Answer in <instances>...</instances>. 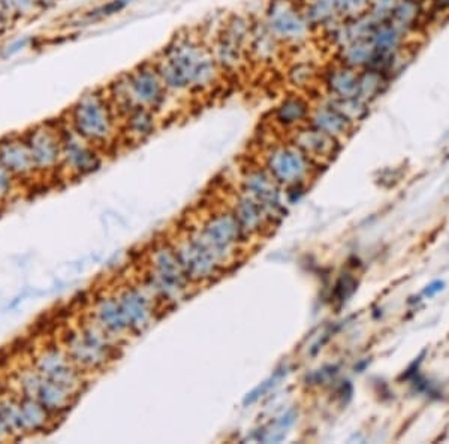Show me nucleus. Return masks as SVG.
Here are the masks:
<instances>
[{
	"label": "nucleus",
	"mask_w": 449,
	"mask_h": 444,
	"mask_svg": "<svg viewBox=\"0 0 449 444\" xmlns=\"http://www.w3.org/2000/svg\"><path fill=\"white\" fill-rule=\"evenodd\" d=\"M121 132L128 141L137 144L149 138L156 130V113L145 108H133L121 116Z\"/></svg>",
	"instance_id": "393cba45"
},
{
	"label": "nucleus",
	"mask_w": 449,
	"mask_h": 444,
	"mask_svg": "<svg viewBox=\"0 0 449 444\" xmlns=\"http://www.w3.org/2000/svg\"><path fill=\"white\" fill-rule=\"evenodd\" d=\"M313 104L301 93H290L282 99L273 111V121L281 129L293 132L306 126L310 118Z\"/></svg>",
	"instance_id": "412c9836"
},
{
	"label": "nucleus",
	"mask_w": 449,
	"mask_h": 444,
	"mask_svg": "<svg viewBox=\"0 0 449 444\" xmlns=\"http://www.w3.org/2000/svg\"><path fill=\"white\" fill-rule=\"evenodd\" d=\"M397 4H398V0H371L367 14L376 23L388 21L390 20Z\"/></svg>",
	"instance_id": "72a5a7b5"
},
{
	"label": "nucleus",
	"mask_w": 449,
	"mask_h": 444,
	"mask_svg": "<svg viewBox=\"0 0 449 444\" xmlns=\"http://www.w3.org/2000/svg\"><path fill=\"white\" fill-rule=\"evenodd\" d=\"M195 233L210 247L223 265L234 261L241 244L247 238L230 209L211 214L202 221L201 228Z\"/></svg>",
	"instance_id": "1a4fd4ad"
},
{
	"label": "nucleus",
	"mask_w": 449,
	"mask_h": 444,
	"mask_svg": "<svg viewBox=\"0 0 449 444\" xmlns=\"http://www.w3.org/2000/svg\"><path fill=\"white\" fill-rule=\"evenodd\" d=\"M253 24L241 16H233L225 24L211 48L217 65L222 70L240 69L249 56V39Z\"/></svg>",
	"instance_id": "9b49d317"
},
{
	"label": "nucleus",
	"mask_w": 449,
	"mask_h": 444,
	"mask_svg": "<svg viewBox=\"0 0 449 444\" xmlns=\"http://www.w3.org/2000/svg\"><path fill=\"white\" fill-rule=\"evenodd\" d=\"M314 165L316 164L290 141L271 144L264 152V168L281 186L305 184Z\"/></svg>",
	"instance_id": "6e6552de"
},
{
	"label": "nucleus",
	"mask_w": 449,
	"mask_h": 444,
	"mask_svg": "<svg viewBox=\"0 0 449 444\" xmlns=\"http://www.w3.org/2000/svg\"><path fill=\"white\" fill-rule=\"evenodd\" d=\"M129 4H130V0H108V2L96 6L94 9L87 11L86 17L93 20V21L113 17V16L118 14V12L123 11Z\"/></svg>",
	"instance_id": "2f4dec72"
},
{
	"label": "nucleus",
	"mask_w": 449,
	"mask_h": 444,
	"mask_svg": "<svg viewBox=\"0 0 449 444\" xmlns=\"http://www.w3.org/2000/svg\"><path fill=\"white\" fill-rule=\"evenodd\" d=\"M357 285H358L357 280L350 276H345V277L340 278L337 281L336 289H334L336 300L340 302L347 301V298H350L352 293L357 290Z\"/></svg>",
	"instance_id": "c9c22d12"
},
{
	"label": "nucleus",
	"mask_w": 449,
	"mask_h": 444,
	"mask_svg": "<svg viewBox=\"0 0 449 444\" xmlns=\"http://www.w3.org/2000/svg\"><path fill=\"white\" fill-rule=\"evenodd\" d=\"M18 181L0 165V206L9 204L17 195Z\"/></svg>",
	"instance_id": "473e14b6"
},
{
	"label": "nucleus",
	"mask_w": 449,
	"mask_h": 444,
	"mask_svg": "<svg viewBox=\"0 0 449 444\" xmlns=\"http://www.w3.org/2000/svg\"><path fill=\"white\" fill-rule=\"evenodd\" d=\"M60 133H62V172L72 178H80L101 168V148L84 140L69 123L60 125Z\"/></svg>",
	"instance_id": "ddd939ff"
},
{
	"label": "nucleus",
	"mask_w": 449,
	"mask_h": 444,
	"mask_svg": "<svg viewBox=\"0 0 449 444\" xmlns=\"http://www.w3.org/2000/svg\"><path fill=\"white\" fill-rule=\"evenodd\" d=\"M36 371L77 395L84 386V373L60 344H47L32 352L30 362Z\"/></svg>",
	"instance_id": "9d476101"
},
{
	"label": "nucleus",
	"mask_w": 449,
	"mask_h": 444,
	"mask_svg": "<svg viewBox=\"0 0 449 444\" xmlns=\"http://www.w3.org/2000/svg\"><path fill=\"white\" fill-rule=\"evenodd\" d=\"M0 165L20 184L38 178L29 145L23 135H8L0 140Z\"/></svg>",
	"instance_id": "f3484780"
},
{
	"label": "nucleus",
	"mask_w": 449,
	"mask_h": 444,
	"mask_svg": "<svg viewBox=\"0 0 449 444\" xmlns=\"http://www.w3.org/2000/svg\"><path fill=\"white\" fill-rule=\"evenodd\" d=\"M430 12L436 17H449V0H430Z\"/></svg>",
	"instance_id": "4c0bfd02"
},
{
	"label": "nucleus",
	"mask_w": 449,
	"mask_h": 444,
	"mask_svg": "<svg viewBox=\"0 0 449 444\" xmlns=\"http://www.w3.org/2000/svg\"><path fill=\"white\" fill-rule=\"evenodd\" d=\"M321 87L325 90L326 99L331 101L358 97L359 70L334 60L331 65L322 69Z\"/></svg>",
	"instance_id": "aec40b11"
},
{
	"label": "nucleus",
	"mask_w": 449,
	"mask_h": 444,
	"mask_svg": "<svg viewBox=\"0 0 449 444\" xmlns=\"http://www.w3.org/2000/svg\"><path fill=\"white\" fill-rule=\"evenodd\" d=\"M90 320L116 341L130 335L129 325L116 292L96 296L90 307Z\"/></svg>",
	"instance_id": "a211bd4d"
},
{
	"label": "nucleus",
	"mask_w": 449,
	"mask_h": 444,
	"mask_svg": "<svg viewBox=\"0 0 449 444\" xmlns=\"http://www.w3.org/2000/svg\"><path fill=\"white\" fill-rule=\"evenodd\" d=\"M0 6L5 14L11 16H30L35 9H38L35 0H0Z\"/></svg>",
	"instance_id": "f704fd0d"
},
{
	"label": "nucleus",
	"mask_w": 449,
	"mask_h": 444,
	"mask_svg": "<svg viewBox=\"0 0 449 444\" xmlns=\"http://www.w3.org/2000/svg\"><path fill=\"white\" fill-rule=\"evenodd\" d=\"M445 288H446V283L443 281V280H433V281H430L429 285L422 289V292H421V295L424 296V298L426 300H431V298H434L436 295L438 293H441V292H443L445 290Z\"/></svg>",
	"instance_id": "e433bc0d"
},
{
	"label": "nucleus",
	"mask_w": 449,
	"mask_h": 444,
	"mask_svg": "<svg viewBox=\"0 0 449 444\" xmlns=\"http://www.w3.org/2000/svg\"><path fill=\"white\" fill-rule=\"evenodd\" d=\"M230 211L235 216L238 225L247 238L253 235H262L274 223L265 209L245 192H241V195L235 197V205Z\"/></svg>",
	"instance_id": "4be33fe9"
},
{
	"label": "nucleus",
	"mask_w": 449,
	"mask_h": 444,
	"mask_svg": "<svg viewBox=\"0 0 449 444\" xmlns=\"http://www.w3.org/2000/svg\"><path fill=\"white\" fill-rule=\"evenodd\" d=\"M427 18L426 5L422 0H398L390 21L393 26H395L407 38L412 35L419 32L424 26V21Z\"/></svg>",
	"instance_id": "b1692460"
},
{
	"label": "nucleus",
	"mask_w": 449,
	"mask_h": 444,
	"mask_svg": "<svg viewBox=\"0 0 449 444\" xmlns=\"http://www.w3.org/2000/svg\"><path fill=\"white\" fill-rule=\"evenodd\" d=\"M4 16H5V11H4V8H2V6H0V20H2V17H4Z\"/></svg>",
	"instance_id": "79ce46f5"
},
{
	"label": "nucleus",
	"mask_w": 449,
	"mask_h": 444,
	"mask_svg": "<svg viewBox=\"0 0 449 444\" xmlns=\"http://www.w3.org/2000/svg\"><path fill=\"white\" fill-rule=\"evenodd\" d=\"M376 58V49L370 41V38H362L352 41L342 48L337 49L336 60L346 66L354 68L357 70H362L371 68Z\"/></svg>",
	"instance_id": "a878e982"
},
{
	"label": "nucleus",
	"mask_w": 449,
	"mask_h": 444,
	"mask_svg": "<svg viewBox=\"0 0 449 444\" xmlns=\"http://www.w3.org/2000/svg\"><path fill=\"white\" fill-rule=\"evenodd\" d=\"M8 440H12L11 436L8 434V431L5 429V426L2 425V422H0V443H5Z\"/></svg>",
	"instance_id": "a19ab883"
},
{
	"label": "nucleus",
	"mask_w": 449,
	"mask_h": 444,
	"mask_svg": "<svg viewBox=\"0 0 449 444\" xmlns=\"http://www.w3.org/2000/svg\"><path fill=\"white\" fill-rule=\"evenodd\" d=\"M189 281H205L219 276L225 265L197 233H187L174 245Z\"/></svg>",
	"instance_id": "4468645a"
},
{
	"label": "nucleus",
	"mask_w": 449,
	"mask_h": 444,
	"mask_svg": "<svg viewBox=\"0 0 449 444\" xmlns=\"http://www.w3.org/2000/svg\"><path fill=\"white\" fill-rule=\"evenodd\" d=\"M149 269L142 286L159 301H178L187 290L189 278L171 244H157L149 253Z\"/></svg>",
	"instance_id": "39448f33"
},
{
	"label": "nucleus",
	"mask_w": 449,
	"mask_h": 444,
	"mask_svg": "<svg viewBox=\"0 0 449 444\" xmlns=\"http://www.w3.org/2000/svg\"><path fill=\"white\" fill-rule=\"evenodd\" d=\"M322 70L313 61L301 60L288 69V81L297 90H307L321 84Z\"/></svg>",
	"instance_id": "c756f323"
},
{
	"label": "nucleus",
	"mask_w": 449,
	"mask_h": 444,
	"mask_svg": "<svg viewBox=\"0 0 449 444\" xmlns=\"http://www.w3.org/2000/svg\"><path fill=\"white\" fill-rule=\"evenodd\" d=\"M116 344L117 341L90 319L86 323L66 331L60 343L84 374L99 371L110 364L116 356Z\"/></svg>",
	"instance_id": "20e7f679"
},
{
	"label": "nucleus",
	"mask_w": 449,
	"mask_h": 444,
	"mask_svg": "<svg viewBox=\"0 0 449 444\" xmlns=\"http://www.w3.org/2000/svg\"><path fill=\"white\" fill-rule=\"evenodd\" d=\"M278 45H281V42H278L270 33V30L265 27L264 21L253 23L249 39L250 56H253L259 61H271L278 51Z\"/></svg>",
	"instance_id": "bb28decb"
},
{
	"label": "nucleus",
	"mask_w": 449,
	"mask_h": 444,
	"mask_svg": "<svg viewBox=\"0 0 449 444\" xmlns=\"http://www.w3.org/2000/svg\"><path fill=\"white\" fill-rule=\"evenodd\" d=\"M36 2V6L38 8H50V6H53L54 4H56V0H35Z\"/></svg>",
	"instance_id": "ea45409f"
},
{
	"label": "nucleus",
	"mask_w": 449,
	"mask_h": 444,
	"mask_svg": "<svg viewBox=\"0 0 449 444\" xmlns=\"http://www.w3.org/2000/svg\"><path fill=\"white\" fill-rule=\"evenodd\" d=\"M153 63L168 93L207 92L219 81L222 70L211 48L190 35L177 36Z\"/></svg>",
	"instance_id": "f257e3e1"
},
{
	"label": "nucleus",
	"mask_w": 449,
	"mask_h": 444,
	"mask_svg": "<svg viewBox=\"0 0 449 444\" xmlns=\"http://www.w3.org/2000/svg\"><path fill=\"white\" fill-rule=\"evenodd\" d=\"M290 142L295 144L314 164L328 162L338 154L340 148H342V141L310 126L309 123L306 126L293 130Z\"/></svg>",
	"instance_id": "6ab92c4d"
},
{
	"label": "nucleus",
	"mask_w": 449,
	"mask_h": 444,
	"mask_svg": "<svg viewBox=\"0 0 449 444\" xmlns=\"http://www.w3.org/2000/svg\"><path fill=\"white\" fill-rule=\"evenodd\" d=\"M117 117L108 96L89 92L72 106L68 123L84 140L104 150L117 137Z\"/></svg>",
	"instance_id": "7ed1b4c3"
},
{
	"label": "nucleus",
	"mask_w": 449,
	"mask_h": 444,
	"mask_svg": "<svg viewBox=\"0 0 449 444\" xmlns=\"http://www.w3.org/2000/svg\"><path fill=\"white\" fill-rule=\"evenodd\" d=\"M26 140L38 175L62 172V133L60 123H44L23 135Z\"/></svg>",
	"instance_id": "f8f14e48"
},
{
	"label": "nucleus",
	"mask_w": 449,
	"mask_h": 444,
	"mask_svg": "<svg viewBox=\"0 0 449 444\" xmlns=\"http://www.w3.org/2000/svg\"><path fill=\"white\" fill-rule=\"evenodd\" d=\"M371 0H337L340 18H355L367 14Z\"/></svg>",
	"instance_id": "7c9ffc66"
},
{
	"label": "nucleus",
	"mask_w": 449,
	"mask_h": 444,
	"mask_svg": "<svg viewBox=\"0 0 449 444\" xmlns=\"http://www.w3.org/2000/svg\"><path fill=\"white\" fill-rule=\"evenodd\" d=\"M121 310L125 313L130 335L145 331L154 319L156 298L140 285H129L116 290Z\"/></svg>",
	"instance_id": "2eb2a0df"
},
{
	"label": "nucleus",
	"mask_w": 449,
	"mask_h": 444,
	"mask_svg": "<svg viewBox=\"0 0 449 444\" xmlns=\"http://www.w3.org/2000/svg\"><path fill=\"white\" fill-rule=\"evenodd\" d=\"M301 6L313 30H324L340 18L337 0H305V2H301Z\"/></svg>",
	"instance_id": "c85d7f7f"
},
{
	"label": "nucleus",
	"mask_w": 449,
	"mask_h": 444,
	"mask_svg": "<svg viewBox=\"0 0 449 444\" xmlns=\"http://www.w3.org/2000/svg\"><path fill=\"white\" fill-rule=\"evenodd\" d=\"M309 125L340 141L347 137L352 129L355 128L354 123H352L345 114L340 113L330 101L313 105Z\"/></svg>",
	"instance_id": "5701e85b"
},
{
	"label": "nucleus",
	"mask_w": 449,
	"mask_h": 444,
	"mask_svg": "<svg viewBox=\"0 0 449 444\" xmlns=\"http://www.w3.org/2000/svg\"><path fill=\"white\" fill-rule=\"evenodd\" d=\"M29 44V39L27 38H24V39H20V41H16L14 44H11L9 47H6V49L4 51V57H11V56H14L16 53H18V51H21V49L26 47Z\"/></svg>",
	"instance_id": "58836bf2"
},
{
	"label": "nucleus",
	"mask_w": 449,
	"mask_h": 444,
	"mask_svg": "<svg viewBox=\"0 0 449 444\" xmlns=\"http://www.w3.org/2000/svg\"><path fill=\"white\" fill-rule=\"evenodd\" d=\"M391 81L393 78L379 69L367 68V69L359 70L358 99H361L362 102L370 105L386 92V89L390 87Z\"/></svg>",
	"instance_id": "cd10ccee"
},
{
	"label": "nucleus",
	"mask_w": 449,
	"mask_h": 444,
	"mask_svg": "<svg viewBox=\"0 0 449 444\" xmlns=\"http://www.w3.org/2000/svg\"><path fill=\"white\" fill-rule=\"evenodd\" d=\"M262 21L274 38L285 45L306 42L313 30L298 0H270Z\"/></svg>",
	"instance_id": "0eeeda50"
},
{
	"label": "nucleus",
	"mask_w": 449,
	"mask_h": 444,
	"mask_svg": "<svg viewBox=\"0 0 449 444\" xmlns=\"http://www.w3.org/2000/svg\"><path fill=\"white\" fill-rule=\"evenodd\" d=\"M168 90L154 63H144L116 80L108 89V99L118 117L133 108L159 109Z\"/></svg>",
	"instance_id": "f03ea898"
},
{
	"label": "nucleus",
	"mask_w": 449,
	"mask_h": 444,
	"mask_svg": "<svg viewBox=\"0 0 449 444\" xmlns=\"http://www.w3.org/2000/svg\"><path fill=\"white\" fill-rule=\"evenodd\" d=\"M11 381L12 385L9 388L24 397L36 400L56 417L66 413L78 398L77 393L45 378L30 364L18 368L11 377Z\"/></svg>",
	"instance_id": "423d86ee"
},
{
	"label": "nucleus",
	"mask_w": 449,
	"mask_h": 444,
	"mask_svg": "<svg viewBox=\"0 0 449 444\" xmlns=\"http://www.w3.org/2000/svg\"><path fill=\"white\" fill-rule=\"evenodd\" d=\"M278 186L281 184L270 175V172L264 166H252L242 175V192L253 197L273 221L282 209V196Z\"/></svg>",
	"instance_id": "dca6fc26"
}]
</instances>
